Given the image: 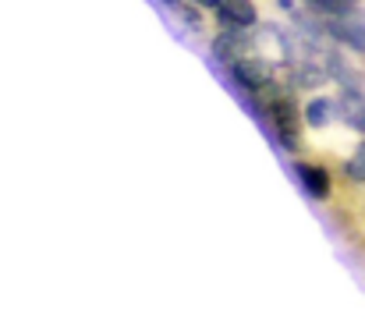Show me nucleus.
Instances as JSON below:
<instances>
[{
    "mask_svg": "<svg viewBox=\"0 0 365 333\" xmlns=\"http://www.w3.org/2000/svg\"><path fill=\"white\" fill-rule=\"evenodd\" d=\"M227 71V82H231V89L238 93V96H255V93H262L269 82H277V64L269 61V57H262V53H252V57H242V61H235V64H227L224 68Z\"/></svg>",
    "mask_w": 365,
    "mask_h": 333,
    "instance_id": "1",
    "label": "nucleus"
},
{
    "mask_svg": "<svg viewBox=\"0 0 365 333\" xmlns=\"http://www.w3.org/2000/svg\"><path fill=\"white\" fill-rule=\"evenodd\" d=\"M280 82L294 93V96H312V93H323L330 82H327V71H323V61L319 57H305V61H294V64H284L280 71Z\"/></svg>",
    "mask_w": 365,
    "mask_h": 333,
    "instance_id": "2",
    "label": "nucleus"
},
{
    "mask_svg": "<svg viewBox=\"0 0 365 333\" xmlns=\"http://www.w3.org/2000/svg\"><path fill=\"white\" fill-rule=\"evenodd\" d=\"M323 32L334 46H341L344 53H351L355 61H365V11L348 14V18H330L323 21Z\"/></svg>",
    "mask_w": 365,
    "mask_h": 333,
    "instance_id": "3",
    "label": "nucleus"
},
{
    "mask_svg": "<svg viewBox=\"0 0 365 333\" xmlns=\"http://www.w3.org/2000/svg\"><path fill=\"white\" fill-rule=\"evenodd\" d=\"M291 170H294V178L302 181V188L309 192V199H316V203H330V199H334L337 178H334V170H330L327 163L294 156V160H291Z\"/></svg>",
    "mask_w": 365,
    "mask_h": 333,
    "instance_id": "4",
    "label": "nucleus"
},
{
    "mask_svg": "<svg viewBox=\"0 0 365 333\" xmlns=\"http://www.w3.org/2000/svg\"><path fill=\"white\" fill-rule=\"evenodd\" d=\"M323 61V71H327V82H334L337 89H365V71L359 68V61L351 53H344L341 46H327L319 53Z\"/></svg>",
    "mask_w": 365,
    "mask_h": 333,
    "instance_id": "5",
    "label": "nucleus"
},
{
    "mask_svg": "<svg viewBox=\"0 0 365 333\" xmlns=\"http://www.w3.org/2000/svg\"><path fill=\"white\" fill-rule=\"evenodd\" d=\"M217 29H235V32H252L262 21V11L255 0H217L210 7Z\"/></svg>",
    "mask_w": 365,
    "mask_h": 333,
    "instance_id": "6",
    "label": "nucleus"
},
{
    "mask_svg": "<svg viewBox=\"0 0 365 333\" xmlns=\"http://www.w3.org/2000/svg\"><path fill=\"white\" fill-rule=\"evenodd\" d=\"M210 53L213 61H220L224 68L242 61V57H252L255 46H252V32H235V29H217L213 39H210Z\"/></svg>",
    "mask_w": 365,
    "mask_h": 333,
    "instance_id": "7",
    "label": "nucleus"
},
{
    "mask_svg": "<svg viewBox=\"0 0 365 333\" xmlns=\"http://www.w3.org/2000/svg\"><path fill=\"white\" fill-rule=\"evenodd\" d=\"M337 121L334 111V93H312L305 103H302V128H312V131H323Z\"/></svg>",
    "mask_w": 365,
    "mask_h": 333,
    "instance_id": "8",
    "label": "nucleus"
},
{
    "mask_svg": "<svg viewBox=\"0 0 365 333\" xmlns=\"http://www.w3.org/2000/svg\"><path fill=\"white\" fill-rule=\"evenodd\" d=\"M334 111H337V121L344 128L359 131L365 117V89H337L334 93Z\"/></svg>",
    "mask_w": 365,
    "mask_h": 333,
    "instance_id": "9",
    "label": "nucleus"
},
{
    "mask_svg": "<svg viewBox=\"0 0 365 333\" xmlns=\"http://www.w3.org/2000/svg\"><path fill=\"white\" fill-rule=\"evenodd\" d=\"M298 7L319 21H330V18H348L365 11V0H298Z\"/></svg>",
    "mask_w": 365,
    "mask_h": 333,
    "instance_id": "10",
    "label": "nucleus"
},
{
    "mask_svg": "<svg viewBox=\"0 0 365 333\" xmlns=\"http://www.w3.org/2000/svg\"><path fill=\"white\" fill-rule=\"evenodd\" d=\"M341 181L348 185V188H365V138L341 160Z\"/></svg>",
    "mask_w": 365,
    "mask_h": 333,
    "instance_id": "11",
    "label": "nucleus"
},
{
    "mask_svg": "<svg viewBox=\"0 0 365 333\" xmlns=\"http://www.w3.org/2000/svg\"><path fill=\"white\" fill-rule=\"evenodd\" d=\"M174 14H178L188 29H202V21H206V18H202L206 11H199V7H195V4H188V0H181V4L174 7Z\"/></svg>",
    "mask_w": 365,
    "mask_h": 333,
    "instance_id": "12",
    "label": "nucleus"
},
{
    "mask_svg": "<svg viewBox=\"0 0 365 333\" xmlns=\"http://www.w3.org/2000/svg\"><path fill=\"white\" fill-rule=\"evenodd\" d=\"M277 7H280L284 14H294V11H298V0H277Z\"/></svg>",
    "mask_w": 365,
    "mask_h": 333,
    "instance_id": "13",
    "label": "nucleus"
},
{
    "mask_svg": "<svg viewBox=\"0 0 365 333\" xmlns=\"http://www.w3.org/2000/svg\"><path fill=\"white\" fill-rule=\"evenodd\" d=\"M188 4H195V7H199V11H210V7H213V4H217V0H188Z\"/></svg>",
    "mask_w": 365,
    "mask_h": 333,
    "instance_id": "14",
    "label": "nucleus"
},
{
    "mask_svg": "<svg viewBox=\"0 0 365 333\" xmlns=\"http://www.w3.org/2000/svg\"><path fill=\"white\" fill-rule=\"evenodd\" d=\"M156 4H163V7H170V11H174V7H178L181 0H156Z\"/></svg>",
    "mask_w": 365,
    "mask_h": 333,
    "instance_id": "15",
    "label": "nucleus"
},
{
    "mask_svg": "<svg viewBox=\"0 0 365 333\" xmlns=\"http://www.w3.org/2000/svg\"><path fill=\"white\" fill-rule=\"evenodd\" d=\"M359 131H362V135H365V117H362V128H359Z\"/></svg>",
    "mask_w": 365,
    "mask_h": 333,
    "instance_id": "16",
    "label": "nucleus"
}]
</instances>
